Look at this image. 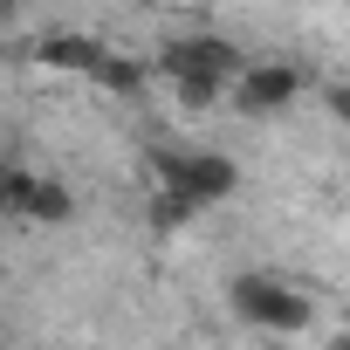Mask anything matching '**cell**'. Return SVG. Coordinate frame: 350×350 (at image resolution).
<instances>
[{
    "label": "cell",
    "instance_id": "1",
    "mask_svg": "<svg viewBox=\"0 0 350 350\" xmlns=\"http://www.w3.org/2000/svg\"><path fill=\"white\" fill-rule=\"evenodd\" d=\"M158 69L172 76V90H179L186 110H213L247 62H241L234 42H220V35H186V42H172V49L158 55Z\"/></svg>",
    "mask_w": 350,
    "mask_h": 350
},
{
    "label": "cell",
    "instance_id": "2",
    "mask_svg": "<svg viewBox=\"0 0 350 350\" xmlns=\"http://www.w3.org/2000/svg\"><path fill=\"white\" fill-rule=\"evenodd\" d=\"M227 302L247 329H268V336H309L316 329V295L282 282V275H234Z\"/></svg>",
    "mask_w": 350,
    "mask_h": 350
},
{
    "label": "cell",
    "instance_id": "3",
    "mask_svg": "<svg viewBox=\"0 0 350 350\" xmlns=\"http://www.w3.org/2000/svg\"><path fill=\"white\" fill-rule=\"evenodd\" d=\"M151 179L172 186V193H186L206 213V206H227L241 193V165L227 151H151Z\"/></svg>",
    "mask_w": 350,
    "mask_h": 350
},
{
    "label": "cell",
    "instance_id": "4",
    "mask_svg": "<svg viewBox=\"0 0 350 350\" xmlns=\"http://www.w3.org/2000/svg\"><path fill=\"white\" fill-rule=\"evenodd\" d=\"M295 96H309V76H302L295 62H247V69L234 76V103H241L247 117H282Z\"/></svg>",
    "mask_w": 350,
    "mask_h": 350
},
{
    "label": "cell",
    "instance_id": "5",
    "mask_svg": "<svg viewBox=\"0 0 350 350\" xmlns=\"http://www.w3.org/2000/svg\"><path fill=\"white\" fill-rule=\"evenodd\" d=\"M8 200H14V220H35V227H62L76 213V193L49 172H8Z\"/></svg>",
    "mask_w": 350,
    "mask_h": 350
},
{
    "label": "cell",
    "instance_id": "6",
    "mask_svg": "<svg viewBox=\"0 0 350 350\" xmlns=\"http://www.w3.org/2000/svg\"><path fill=\"white\" fill-rule=\"evenodd\" d=\"M103 35H42L35 49H28V62L35 69H62V76H96V62H103Z\"/></svg>",
    "mask_w": 350,
    "mask_h": 350
},
{
    "label": "cell",
    "instance_id": "7",
    "mask_svg": "<svg viewBox=\"0 0 350 350\" xmlns=\"http://www.w3.org/2000/svg\"><path fill=\"white\" fill-rule=\"evenodd\" d=\"M96 90H110V96H137L144 83H151V62H137V55H124L117 42L103 49V62H96V76H90Z\"/></svg>",
    "mask_w": 350,
    "mask_h": 350
},
{
    "label": "cell",
    "instance_id": "8",
    "mask_svg": "<svg viewBox=\"0 0 350 350\" xmlns=\"http://www.w3.org/2000/svg\"><path fill=\"white\" fill-rule=\"evenodd\" d=\"M186 220H200V206H193L186 193H172V186H151V227H158V234L186 227Z\"/></svg>",
    "mask_w": 350,
    "mask_h": 350
},
{
    "label": "cell",
    "instance_id": "9",
    "mask_svg": "<svg viewBox=\"0 0 350 350\" xmlns=\"http://www.w3.org/2000/svg\"><path fill=\"white\" fill-rule=\"evenodd\" d=\"M323 103H329L336 124H350V76H343V83H323Z\"/></svg>",
    "mask_w": 350,
    "mask_h": 350
},
{
    "label": "cell",
    "instance_id": "10",
    "mask_svg": "<svg viewBox=\"0 0 350 350\" xmlns=\"http://www.w3.org/2000/svg\"><path fill=\"white\" fill-rule=\"evenodd\" d=\"M0 220H14V200H8V179H0Z\"/></svg>",
    "mask_w": 350,
    "mask_h": 350
},
{
    "label": "cell",
    "instance_id": "11",
    "mask_svg": "<svg viewBox=\"0 0 350 350\" xmlns=\"http://www.w3.org/2000/svg\"><path fill=\"white\" fill-rule=\"evenodd\" d=\"M14 8H21V0H0V21H14Z\"/></svg>",
    "mask_w": 350,
    "mask_h": 350
},
{
    "label": "cell",
    "instance_id": "12",
    "mask_svg": "<svg viewBox=\"0 0 350 350\" xmlns=\"http://www.w3.org/2000/svg\"><path fill=\"white\" fill-rule=\"evenodd\" d=\"M329 350H350V329H336V343H329Z\"/></svg>",
    "mask_w": 350,
    "mask_h": 350
},
{
    "label": "cell",
    "instance_id": "13",
    "mask_svg": "<svg viewBox=\"0 0 350 350\" xmlns=\"http://www.w3.org/2000/svg\"><path fill=\"white\" fill-rule=\"evenodd\" d=\"M0 179H8V165H0Z\"/></svg>",
    "mask_w": 350,
    "mask_h": 350
}]
</instances>
